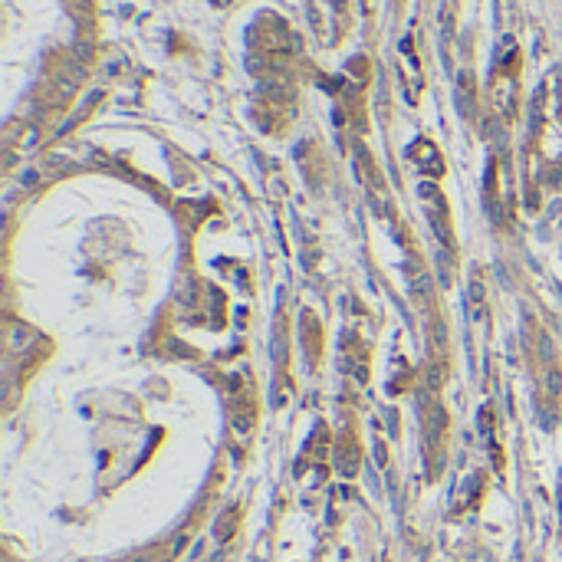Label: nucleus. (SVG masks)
Segmentation results:
<instances>
[{
  "instance_id": "obj_1",
  "label": "nucleus",
  "mask_w": 562,
  "mask_h": 562,
  "mask_svg": "<svg viewBox=\"0 0 562 562\" xmlns=\"http://www.w3.org/2000/svg\"><path fill=\"white\" fill-rule=\"evenodd\" d=\"M470 309H474L477 319H483V286L480 283H470Z\"/></svg>"
}]
</instances>
